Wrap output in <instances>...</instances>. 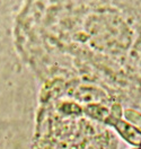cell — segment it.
Returning <instances> with one entry per match:
<instances>
[{"instance_id":"1","label":"cell","mask_w":141,"mask_h":149,"mask_svg":"<svg viewBox=\"0 0 141 149\" xmlns=\"http://www.w3.org/2000/svg\"><path fill=\"white\" fill-rule=\"evenodd\" d=\"M113 121L112 124L116 128V130L121 133L123 138L128 140L129 142H131L132 145H140L141 143V132L137 130L135 128H133L131 124L126 123L125 121H121V120H115L112 118Z\"/></svg>"}]
</instances>
